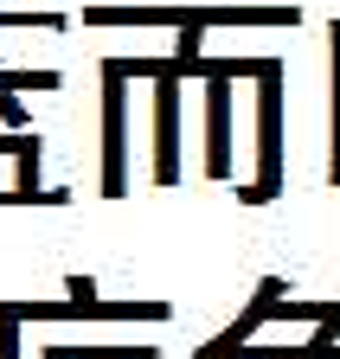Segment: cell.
Masks as SVG:
<instances>
[{"label": "cell", "instance_id": "obj_1", "mask_svg": "<svg viewBox=\"0 0 340 359\" xmlns=\"http://www.w3.org/2000/svg\"><path fill=\"white\" fill-rule=\"evenodd\" d=\"M283 193V65L257 71V180L238 187L244 205H270Z\"/></svg>", "mask_w": 340, "mask_h": 359}, {"label": "cell", "instance_id": "obj_5", "mask_svg": "<svg viewBox=\"0 0 340 359\" xmlns=\"http://www.w3.org/2000/svg\"><path fill=\"white\" fill-rule=\"evenodd\" d=\"M231 83L225 71L205 77V180H231Z\"/></svg>", "mask_w": 340, "mask_h": 359}, {"label": "cell", "instance_id": "obj_10", "mask_svg": "<svg viewBox=\"0 0 340 359\" xmlns=\"http://www.w3.org/2000/svg\"><path fill=\"white\" fill-rule=\"evenodd\" d=\"M327 308H334V302H276L270 321H321Z\"/></svg>", "mask_w": 340, "mask_h": 359}, {"label": "cell", "instance_id": "obj_2", "mask_svg": "<svg viewBox=\"0 0 340 359\" xmlns=\"http://www.w3.org/2000/svg\"><path fill=\"white\" fill-rule=\"evenodd\" d=\"M129 187V77L103 65V199Z\"/></svg>", "mask_w": 340, "mask_h": 359}, {"label": "cell", "instance_id": "obj_4", "mask_svg": "<svg viewBox=\"0 0 340 359\" xmlns=\"http://www.w3.org/2000/svg\"><path fill=\"white\" fill-rule=\"evenodd\" d=\"M20 321H167V302H13Z\"/></svg>", "mask_w": 340, "mask_h": 359}, {"label": "cell", "instance_id": "obj_3", "mask_svg": "<svg viewBox=\"0 0 340 359\" xmlns=\"http://www.w3.org/2000/svg\"><path fill=\"white\" fill-rule=\"evenodd\" d=\"M180 83H186L180 65L154 77V187L180 180Z\"/></svg>", "mask_w": 340, "mask_h": 359}, {"label": "cell", "instance_id": "obj_9", "mask_svg": "<svg viewBox=\"0 0 340 359\" xmlns=\"http://www.w3.org/2000/svg\"><path fill=\"white\" fill-rule=\"evenodd\" d=\"M0 359H20V308L0 302Z\"/></svg>", "mask_w": 340, "mask_h": 359}, {"label": "cell", "instance_id": "obj_11", "mask_svg": "<svg viewBox=\"0 0 340 359\" xmlns=\"http://www.w3.org/2000/svg\"><path fill=\"white\" fill-rule=\"evenodd\" d=\"M0 122H7V128H26V103L13 97V90H0Z\"/></svg>", "mask_w": 340, "mask_h": 359}, {"label": "cell", "instance_id": "obj_12", "mask_svg": "<svg viewBox=\"0 0 340 359\" xmlns=\"http://www.w3.org/2000/svg\"><path fill=\"white\" fill-rule=\"evenodd\" d=\"M64 289H71V302H90V295H97V283H90V276H71Z\"/></svg>", "mask_w": 340, "mask_h": 359}, {"label": "cell", "instance_id": "obj_7", "mask_svg": "<svg viewBox=\"0 0 340 359\" xmlns=\"http://www.w3.org/2000/svg\"><path fill=\"white\" fill-rule=\"evenodd\" d=\"M83 26H167V32H180L186 26V7H83Z\"/></svg>", "mask_w": 340, "mask_h": 359}, {"label": "cell", "instance_id": "obj_6", "mask_svg": "<svg viewBox=\"0 0 340 359\" xmlns=\"http://www.w3.org/2000/svg\"><path fill=\"white\" fill-rule=\"evenodd\" d=\"M276 302H283V283H276V276H264V283H257V295H250V308L238 314L225 334H212V340L199 346V359H231V353H238V346H244V340H250V334H257L270 314H276Z\"/></svg>", "mask_w": 340, "mask_h": 359}, {"label": "cell", "instance_id": "obj_8", "mask_svg": "<svg viewBox=\"0 0 340 359\" xmlns=\"http://www.w3.org/2000/svg\"><path fill=\"white\" fill-rule=\"evenodd\" d=\"M58 71H0V90H58Z\"/></svg>", "mask_w": 340, "mask_h": 359}, {"label": "cell", "instance_id": "obj_13", "mask_svg": "<svg viewBox=\"0 0 340 359\" xmlns=\"http://www.w3.org/2000/svg\"><path fill=\"white\" fill-rule=\"evenodd\" d=\"M231 359H250V353H244V346H238V353H231Z\"/></svg>", "mask_w": 340, "mask_h": 359}]
</instances>
